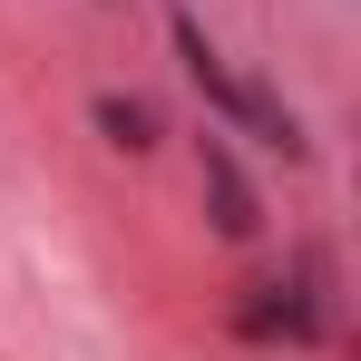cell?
Listing matches in <instances>:
<instances>
[{"label": "cell", "mask_w": 361, "mask_h": 361, "mask_svg": "<svg viewBox=\"0 0 361 361\" xmlns=\"http://www.w3.org/2000/svg\"><path fill=\"white\" fill-rule=\"evenodd\" d=\"M176 49H185V68H195V88H205V98H215V108H225L235 127H254L264 147H283V157H302V118L283 108V98H264L254 78H235V68L215 59V39H205L195 20H176Z\"/></svg>", "instance_id": "obj_1"}, {"label": "cell", "mask_w": 361, "mask_h": 361, "mask_svg": "<svg viewBox=\"0 0 361 361\" xmlns=\"http://www.w3.org/2000/svg\"><path fill=\"white\" fill-rule=\"evenodd\" d=\"M205 185H215V225H225V235H254V195H244L225 137H205Z\"/></svg>", "instance_id": "obj_2"}, {"label": "cell", "mask_w": 361, "mask_h": 361, "mask_svg": "<svg viewBox=\"0 0 361 361\" xmlns=\"http://www.w3.org/2000/svg\"><path fill=\"white\" fill-rule=\"evenodd\" d=\"M98 127H108V147H127V157L157 147V108L147 98H98Z\"/></svg>", "instance_id": "obj_3"}]
</instances>
